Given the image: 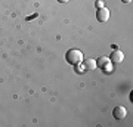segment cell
Here are the masks:
<instances>
[{
	"mask_svg": "<svg viewBox=\"0 0 133 127\" xmlns=\"http://www.w3.org/2000/svg\"><path fill=\"white\" fill-rule=\"evenodd\" d=\"M65 59L68 64H71V65H77V64H80L83 62V53L78 50V49H70L65 55Z\"/></svg>",
	"mask_w": 133,
	"mask_h": 127,
	"instance_id": "cell-1",
	"label": "cell"
},
{
	"mask_svg": "<svg viewBox=\"0 0 133 127\" xmlns=\"http://www.w3.org/2000/svg\"><path fill=\"white\" fill-rule=\"evenodd\" d=\"M112 115H114L115 120H123V118H126V115H127V109L124 108L123 105H118V106H115V108L112 109Z\"/></svg>",
	"mask_w": 133,
	"mask_h": 127,
	"instance_id": "cell-2",
	"label": "cell"
},
{
	"mask_svg": "<svg viewBox=\"0 0 133 127\" xmlns=\"http://www.w3.org/2000/svg\"><path fill=\"white\" fill-rule=\"evenodd\" d=\"M96 18L99 22H107L109 19V10L107 8H99L98 12H96Z\"/></svg>",
	"mask_w": 133,
	"mask_h": 127,
	"instance_id": "cell-3",
	"label": "cell"
},
{
	"mask_svg": "<svg viewBox=\"0 0 133 127\" xmlns=\"http://www.w3.org/2000/svg\"><path fill=\"white\" fill-rule=\"evenodd\" d=\"M109 61L114 62V64H120V62H123V61H124V53L121 52V50H118V49H115L114 52L111 53Z\"/></svg>",
	"mask_w": 133,
	"mask_h": 127,
	"instance_id": "cell-4",
	"label": "cell"
},
{
	"mask_svg": "<svg viewBox=\"0 0 133 127\" xmlns=\"http://www.w3.org/2000/svg\"><path fill=\"white\" fill-rule=\"evenodd\" d=\"M83 65H84L86 71H95L96 61L95 59H84V61H83Z\"/></svg>",
	"mask_w": 133,
	"mask_h": 127,
	"instance_id": "cell-5",
	"label": "cell"
},
{
	"mask_svg": "<svg viewBox=\"0 0 133 127\" xmlns=\"http://www.w3.org/2000/svg\"><path fill=\"white\" fill-rule=\"evenodd\" d=\"M109 62V58H107V56H101V58H98V61H96V66H99V68H104L107 64Z\"/></svg>",
	"mask_w": 133,
	"mask_h": 127,
	"instance_id": "cell-6",
	"label": "cell"
},
{
	"mask_svg": "<svg viewBox=\"0 0 133 127\" xmlns=\"http://www.w3.org/2000/svg\"><path fill=\"white\" fill-rule=\"evenodd\" d=\"M76 71H77V74H83V72H86V68H84V65H83V62H80V64H77L76 65Z\"/></svg>",
	"mask_w": 133,
	"mask_h": 127,
	"instance_id": "cell-7",
	"label": "cell"
},
{
	"mask_svg": "<svg viewBox=\"0 0 133 127\" xmlns=\"http://www.w3.org/2000/svg\"><path fill=\"white\" fill-rule=\"evenodd\" d=\"M104 70H105V72H112V65H111V61H109L108 64L104 66Z\"/></svg>",
	"mask_w": 133,
	"mask_h": 127,
	"instance_id": "cell-8",
	"label": "cell"
},
{
	"mask_svg": "<svg viewBox=\"0 0 133 127\" xmlns=\"http://www.w3.org/2000/svg\"><path fill=\"white\" fill-rule=\"evenodd\" d=\"M96 8H98V9H99V8H104V2H102V0H98V2H96Z\"/></svg>",
	"mask_w": 133,
	"mask_h": 127,
	"instance_id": "cell-9",
	"label": "cell"
},
{
	"mask_svg": "<svg viewBox=\"0 0 133 127\" xmlns=\"http://www.w3.org/2000/svg\"><path fill=\"white\" fill-rule=\"evenodd\" d=\"M58 2H61V3H68L70 0H58Z\"/></svg>",
	"mask_w": 133,
	"mask_h": 127,
	"instance_id": "cell-10",
	"label": "cell"
},
{
	"mask_svg": "<svg viewBox=\"0 0 133 127\" xmlns=\"http://www.w3.org/2000/svg\"><path fill=\"white\" fill-rule=\"evenodd\" d=\"M121 2H123V3H130L132 0H121Z\"/></svg>",
	"mask_w": 133,
	"mask_h": 127,
	"instance_id": "cell-11",
	"label": "cell"
}]
</instances>
